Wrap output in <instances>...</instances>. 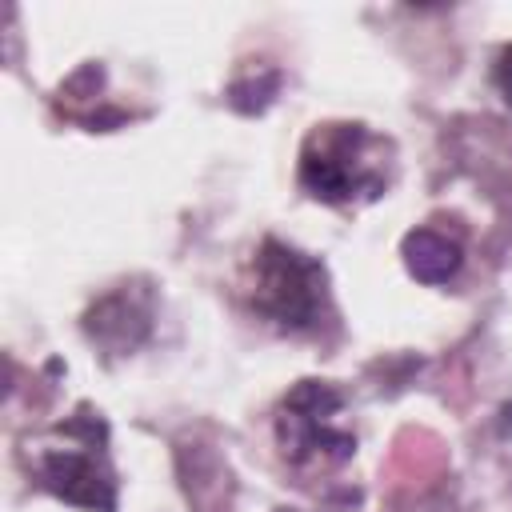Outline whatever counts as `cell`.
I'll list each match as a JSON object with an SVG mask.
<instances>
[{"mask_svg":"<svg viewBox=\"0 0 512 512\" xmlns=\"http://www.w3.org/2000/svg\"><path fill=\"white\" fill-rule=\"evenodd\" d=\"M324 268L316 260H308L304 252L280 244V240H264L260 256H256V312L268 316L272 324L288 328V332H304L320 320L324 312Z\"/></svg>","mask_w":512,"mask_h":512,"instance_id":"6da1fadb","label":"cell"},{"mask_svg":"<svg viewBox=\"0 0 512 512\" xmlns=\"http://www.w3.org/2000/svg\"><path fill=\"white\" fill-rule=\"evenodd\" d=\"M360 144H368V132L360 124H328L324 132H312L300 156V184L328 204L352 200L356 192L376 196L380 180L356 160Z\"/></svg>","mask_w":512,"mask_h":512,"instance_id":"7a4b0ae2","label":"cell"},{"mask_svg":"<svg viewBox=\"0 0 512 512\" xmlns=\"http://www.w3.org/2000/svg\"><path fill=\"white\" fill-rule=\"evenodd\" d=\"M332 412H340V392L332 384H320V380H300L288 392L284 412L276 420V436H280L284 456L308 460V456H320L324 448H332V456L344 460L352 452V436H344L328 424Z\"/></svg>","mask_w":512,"mask_h":512,"instance_id":"3957f363","label":"cell"},{"mask_svg":"<svg viewBox=\"0 0 512 512\" xmlns=\"http://www.w3.org/2000/svg\"><path fill=\"white\" fill-rule=\"evenodd\" d=\"M40 476L68 504H80V508H92V512H112L116 508L112 472L100 460V452H92V440L84 448H52V452H44Z\"/></svg>","mask_w":512,"mask_h":512,"instance_id":"277c9868","label":"cell"},{"mask_svg":"<svg viewBox=\"0 0 512 512\" xmlns=\"http://www.w3.org/2000/svg\"><path fill=\"white\" fill-rule=\"evenodd\" d=\"M404 264H408V272L416 280L444 284L460 268V248L448 236L432 232V228H416V232L404 236Z\"/></svg>","mask_w":512,"mask_h":512,"instance_id":"5b68a950","label":"cell"},{"mask_svg":"<svg viewBox=\"0 0 512 512\" xmlns=\"http://www.w3.org/2000/svg\"><path fill=\"white\" fill-rule=\"evenodd\" d=\"M496 88H500V96L512 104V44L500 52V60H496Z\"/></svg>","mask_w":512,"mask_h":512,"instance_id":"8992f818","label":"cell"}]
</instances>
